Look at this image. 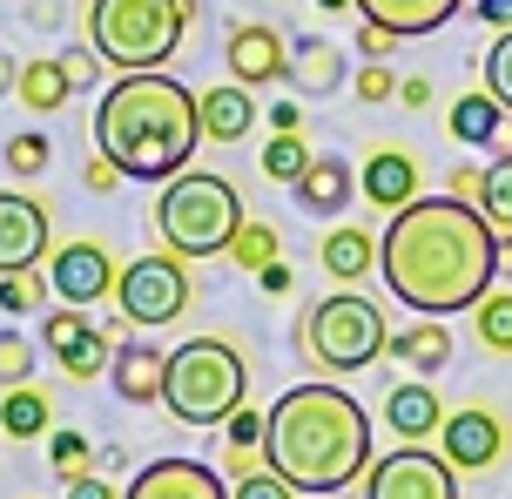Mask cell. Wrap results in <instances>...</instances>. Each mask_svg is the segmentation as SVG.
I'll use <instances>...</instances> for the list:
<instances>
[{"mask_svg":"<svg viewBox=\"0 0 512 499\" xmlns=\"http://www.w3.org/2000/svg\"><path fill=\"white\" fill-rule=\"evenodd\" d=\"M263 459L297 493H344L371 466V412L344 385H290L270 405Z\"/></svg>","mask_w":512,"mask_h":499,"instance_id":"2","label":"cell"},{"mask_svg":"<svg viewBox=\"0 0 512 499\" xmlns=\"http://www.w3.org/2000/svg\"><path fill=\"white\" fill-rule=\"evenodd\" d=\"M263 432H270V412H256V405H236L230 419H223V439L230 446H263Z\"/></svg>","mask_w":512,"mask_h":499,"instance_id":"38","label":"cell"},{"mask_svg":"<svg viewBox=\"0 0 512 499\" xmlns=\"http://www.w3.org/2000/svg\"><path fill=\"white\" fill-rule=\"evenodd\" d=\"M189 257L176 250H149V257L122 263V277H115V311L135 324V331H162V324H176L189 311Z\"/></svg>","mask_w":512,"mask_h":499,"instance_id":"8","label":"cell"},{"mask_svg":"<svg viewBox=\"0 0 512 499\" xmlns=\"http://www.w3.org/2000/svg\"><path fill=\"white\" fill-rule=\"evenodd\" d=\"M14 95L27 102V115H54V108L75 95V81L61 75V61H21V81H14Z\"/></svg>","mask_w":512,"mask_h":499,"instance_id":"27","label":"cell"},{"mask_svg":"<svg viewBox=\"0 0 512 499\" xmlns=\"http://www.w3.org/2000/svg\"><path fill=\"white\" fill-rule=\"evenodd\" d=\"M384 358L405 365L411 378H438V371L452 365V331H445L438 317H418V324H405V331L384 338Z\"/></svg>","mask_w":512,"mask_h":499,"instance_id":"19","label":"cell"},{"mask_svg":"<svg viewBox=\"0 0 512 499\" xmlns=\"http://www.w3.org/2000/svg\"><path fill=\"white\" fill-rule=\"evenodd\" d=\"M236 223H243V196H236V183L216 176V169H176V176L162 183V196H155V230H162V243L189 263L223 257L230 237H236Z\"/></svg>","mask_w":512,"mask_h":499,"instance_id":"5","label":"cell"},{"mask_svg":"<svg viewBox=\"0 0 512 499\" xmlns=\"http://www.w3.org/2000/svg\"><path fill=\"white\" fill-rule=\"evenodd\" d=\"M398 102H405V108H425V102H432V81H425V75L398 81Z\"/></svg>","mask_w":512,"mask_h":499,"instance_id":"47","label":"cell"},{"mask_svg":"<svg viewBox=\"0 0 512 499\" xmlns=\"http://www.w3.org/2000/svg\"><path fill=\"white\" fill-rule=\"evenodd\" d=\"M445 129L459 135V142H472V149H492V142L506 135V108H499L486 88H479V95H459V102H452Z\"/></svg>","mask_w":512,"mask_h":499,"instance_id":"25","label":"cell"},{"mask_svg":"<svg viewBox=\"0 0 512 499\" xmlns=\"http://www.w3.org/2000/svg\"><path fill=\"white\" fill-rule=\"evenodd\" d=\"M196 115H203L209 142H243V135L256 129V95L243 88V81H230V88H203V95H196Z\"/></svg>","mask_w":512,"mask_h":499,"instance_id":"22","label":"cell"},{"mask_svg":"<svg viewBox=\"0 0 512 499\" xmlns=\"http://www.w3.org/2000/svg\"><path fill=\"white\" fill-rule=\"evenodd\" d=\"M290 189H297V210L304 216H344L358 203V169L344 156H310V169Z\"/></svg>","mask_w":512,"mask_h":499,"instance_id":"16","label":"cell"},{"mask_svg":"<svg viewBox=\"0 0 512 499\" xmlns=\"http://www.w3.org/2000/svg\"><path fill=\"white\" fill-rule=\"evenodd\" d=\"M384 425H391V439H405V446H425V439H438V425H445L438 385H425V378L391 385V398H384Z\"/></svg>","mask_w":512,"mask_h":499,"instance_id":"17","label":"cell"},{"mask_svg":"<svg viewBox=\"0 0 512 499\" xmlns=\"http://www.w3.org/2000/svg\"><path fill=\"white\" fill-rule=\"evenodd\" d=\"M472 21H486L492 34H506L512 27V0H472Z\"/></svg>","mask_w":512,"mask_h":499,"instance_id":"45","label":"cell"},{"mask_svg":"<svg viewBox=\"0 0 512 499\" xmlns=\"http://www.w3.org/2000/svg\"><path fill=\"white\" fill-rule=\"evenodd\" d=\"M398 95V75L384 68V61H364L358 68V102H391Z\"/></svg>","mask_w":512,"mask_h":499,"instance_id":"40","label":"cell"},{"mask_svg":"<svg viewBox=\"0 0 512 499\" xmlns=\"http://www.w3.org/2000/svg\"><path fill=\"white\" fill-rule=\"evenodd\" d=\"M317 7H351V0H317Z\"/></svg>","mask_w":512,"mask_h":499,"instance_id":"52","label":"cell"},{"mask_svg":"<svg viewBox=\"0 0 512 499\" xmlns=\"http://www.w3.org/2000/svg\"><path fill=\"white\" fill-rule=\"evenodd\" d=\"M34 365H41L34 338H27V331H0V385H27Z\"/></svg>","mask_w":512,"mask_h":499,"instance_id":"33","label":"cell"},{"mask_svg":"<svg viewBox=\"0 0 512 499\" xmlns=\"http://www.w3.org/2000/svg\"><path fill=\"white\" fill-rule=\"evenodd\" d=\"M378 277L418 317L472 311L499 277V230L486 223L479 203L411 196L405 210H391L378 237Z\"/></svg>","mask_w":512,"mask_h":499,"instance_id":"1","label":"cell"},{"mask_svg":"<svg viewBox=\"0 0 512 499\" xmlns=\"http://www.w3.org/2000/svg\"><path fill=\"white\" fill-rule=\"evenodd\" d=\"M196 0H88V48L122 75H149L176 61Z\"/></svg>","mask_w":512,"mask_h":499,"instance_id":"4","label":"cell"},{"mask_svg":"<svg viewBox=\"0 0 512 499\" xmlns=\"http://www.w3.org/2000/svg\"><path fill=\"white\" fill-rule=\"evenodd\" d=\"M499 142H506V149H512V115H506V135H499Z\"/></svg>","mask_w":512,"mask_h":499,"instance_id":"51","label":"cell"},{"mask_svg":"<svg viewBox=\"0 0 512 499\" xmlns=\"http://www.w3.org/2000/svg\"><path fill=\"white\" fill-rule=\"evenodd\" d=\"M196 142H203L196 95L176 75H162V68L122 75L102 95V108H95V149L135 183H169L176 169H189Z\"/></svg>","mask_w":512,"mask_h":499,"instance_id":"3","label":"cell"},{"mask_svg":"<svg viewBox=\"0 0 512 499\" xmlns=\"http://www.w3.org/2000/svg\"><path fill=\"white\" fill-rule=\"evenodd\" d=\"M48 425H54V405L34 378H27V385H7V398H0V432H7V439H41Z\"/></svg>","mask_w":512,"mask_h":499,"instance_id":"26","label":"cell"},{"mask_svg":"<svg viewBox=\"0 0 512 499\" xmlns=\"http://www.w3.org/2000/svg\"><path fill=\"white\" fill-rule=\"evenodd\" d=\"M438 452H445L452 473H492V466L512 452L506 412H499V405H459V412H445V425H438Z\"/></svg>","mask_w":512,"mask_h":499,"instance_id":"10","label":"cell"},{"mask_svg":"<svg viewBox=\"0 0 512 499\" xmlns=\"http://www.w3.org/2000/svg\"><path fill=\"white\" fill-rule=\"evenodd\" d=\"M364 499H459V473L445 466V452L398 446L364 466Z\"/></svg>","mask_w":512,"mask_h":499,"instance_id":"9","label":"cell"},{"mask_svg":"<svg viewBox=\"0 0 512 499\" xmlns=\"http://www.w3.org/2000/svg\"><path fill=\"white\" fill-rule=\"evenodd\" d=\"M479 210H486V223L499 237H512V149L479 169Z\"/></svg>","mask_w":512,"mask_h":499,"instance_id":"28","label":"cell"},{"mask_svg":"<svg viewBox=\"0 0 512 499\" xmlns=\"http://www.w3.org/2000/svg\"><path fill=\"white\" fill-rule=\"evenodd\" d=\"M61 486H68V499H122L102 473H75V479H61Z\"/></svg>","mask_w":512,"mask_h":499,"instance_id":"42","label":"cell"},{"mask_svg":"<svg viewBox=\"0 0 512 499\" xmlns=\"http://www.w3.org/2000/svg\"><path fill=\"white\" fill-rule=\"evenodd\" d=\"M283 81H297L304 95H331L337 81H344V54H337V41H297L290 48V68H283Z\"/></svg>","mask_w":512,"mask_h":499,"instance_id":"24","label":"cell"},{"mask_svg":"<svg viewBox=\"0 0 512 499\" xmlns=\"http://www.w3.org/2000/svg\"><path fill=\"white\" fill-rule=\"evenodd\" d=\"M250 392V365L230 338H189L169 351V371H162V405L176 412L182 425H223Z\"/></svg>","mask_w":512,"mask_h":499,"instance_id":"6","label":"cell"},{"mask_svg":"<svg viewBox=\"0 0 512 499\" xmlns=\"http://www.w3.org/2000/svg\"><path fill=\"white\" fill-rule=\"evenodd\" d=\"M81 176H88V189H95V196H108V189L122 183V169H115V162H108L102 149H95V156H88V169H81Z\"/></svg>","mask_w":512,"mask_h":499,"instance_id":"43","label":"cell"},{"mask_svg":"<svg viewBox=\"0 0 512 499\" xmlns=\"http://www.w3.org/2000/svg\"><path fill=\"white\" fill-rule=\"evenodd\" d=\"M317 257H324V270H331L337 284H358V277H371V270H378V237H371L364 223H337Z\"/></svg>","mask_w":512,"mask_h":499,"instance_id":"23","label":"cell"},{"mask_svg":"<svg viewBox=\"0 0 512 499\" xmlns=\"http://www.w3.org/2000/svg\"><path fill=\"white\" fill-rule=\"evenodd\" d=\"M54 61H61V75L75 81V88H95V75L108 68V61H102L95 48H88V41H75V48H68V54H54Z\"/></svg>","mask_w":512,"mask_h":499,"instance_id":"39","label":"cell"},{"mask_svg":"<svg viewBox=\"0 0 512 499\" xmlns=\"http://www.w3.org/2000/svg\"><path fill=\"white\" fill-rule=\"evenodd\" d=\"M418 156L411 149H378V156H364V169H358V189H364V203H378L384 216L391 210H405L411 196H418Z\"/></svg>","mask_w":512,"mask_h":499,"instance_id":"18","label":"cell"},{"mask_svg":"<svg viewBox=\"0 0 512 499\" xmlns=\"http://www.w3.org/2000/svg\"><path fill=\"white\" fill-rule=\"evenodd\" d=\"M48 459H54V473H61V479H75V473H88L95 439H88V432H54V439H48Z\"/></svg>","mask_w":512,"mask_h":499,"instance_id":"37","label":"cell"},{"mask_svg":"<svg viewBox=\"0 0 512 499\" xmlns=\"http://www.w3.org/2000/svg\"><path fill=\"white\" fill-rule=\"evenodd\" d=\"M290 129H304V108H297V102H277V108H270V135H290Z\"/></svg>","mask_w":512,"mask_h":499,"instance_id":"46","label":"cell"},{"mask_svg":"<svg viewBox=\"0 0 512 499\" xmlns=\"http://www.w3.org/2000/svg\"><path fill=\"white\" fill-rule=\"evenodd\" d=\"M48 243H54L48 203H34L21 189H0V277L7 270H41Z\"/></svg>","mask_w":512,"mask_h":499,"instance_id":"13","label":"cell"},{"mask_svg":"<svg viewBox=\"0 0 512 499\" xmlns=\"http://www.w3.org/2000/svg\"><path fill=\"white\" fill-rule=\"evenodd\" d=\"M122 499H230V479L203 459H149L122 486Z\"/></svg>","mask_w":512,"mask_h":499,"instance_id":"14","label":"cell"},{"mask_svg":"<svg viewBox=\"0 0 512 499\" xmlns=\"http://www.w3.org/2000/svg\"><path fill=\"white\" fill-rule=\"evenodd\" d=\"M115 277H122V263L108 257V243H95V237L48 250V290L61 304H81V311H88V304L115 297Z\"/></svg>","mask_w":512,"mask_h":499,"instance_id":"12","label":"cell"},{"mask_svg":"<svg viewBox=\"0 0 512 499\" xmlns=\"http://www.w3.org/2000/svg\"><path fill=\"white\" fill-rule=\"evenodd\" d=\"M256 284L270 290V297H283V290L297 284V270H290V263H283V257H270V263H263V270H256Z\"/></svg>","mask_w":512,"mask_h":499,"instance_id":"44","label":"cell"},{"mask_svg":"<svg viewBox=\"0 0 512 499\" xmlns=\"http://www.w3.org/2000/svg\"><path fill=\"white\" fill-rule=\"evenodd\" d=\"M48 156H54V149H48V135H41V129L7 135V149H0L7 176H21V183H27V176H41V169H48Z\"/></svg>","mask_w":512,"mask_h":499,"instance_id":"32","label":"cell"},{"mask_svg":"<svg viewBox=\"0 0 512 499\" xmlns=\"http://www.w3.org/2000/svg\"><path fill=\"white\" fill-rule=\"evenodd\" d=\"M324 499H344V493H324Z\"/></svg>","mask_w":512,"mask_h":499,"instance_id":"53","label":"cell"},{"mask_svg":"<svg viewBox=\"0 0 512 499\" xmlns=\"http://www.w3.org/2000/svg\"><path fill=\"white\" fill-rule=\"evenodd\" d=\"M479 68H486V95L512 115V27L486 48V61H479Z\"/></svg>","mask_w":512,"mask_h":499,"instance_id":"35","label":"cell"},{"mask_svg":"<svg viewBox=\"0 0 512 499\" xmlns=\"http://www.w3.org/2000/svg\"><path fill=\"white\" fill-rule=\"evenodd\" d=\"M14 81H21V61H14V54L0 48V95H7V88H14Z\"/></svg>","mask_w":512,"mask_h":499,"instance_id":"49","label":"cell"},{"mask_svg":"<svg viewBox=\"0 0 512 499\" xmlns=\"http://www.w3.org/2000/svg\"><path fill=\"white\" fill-rule=\"evenodd\" d=\"M351 7H358L364 21L391 27V34L405 41V34H438V27L452 21L465 0H351Z\"/></svg>","mask_w":512,"mask_h":499,"instance_id":"21","label":"cell"},{"mask_svg":"<svg viewBox=\"0 0 512 499\" xmlns=\"http://www.w3.org/2000/svg\"><path fill=\"white\" fill-rule=\"evenodd\" d=\"M223 61H230V75L243 81V88H270V81H283V68H290V41H283L270 21H243V27H230Z\"/></svg>","mask_w":512,"mask_h":499,"instance_id":"15","label":"cell"},{"mask_svg":"<svg viewBox=\"0 0 512 499\" xmlns=\"http://www.w3.org/2000/svg\"><path fill=\"white\" fill-rule=\"evenodd\" d=\"M472 331H479V344L492 358H512V290H486L472 304Z\"/></svg>","mask_w":512,"mask_h":499,"instance_id":"29","label":"cell"},{"mask_svg":"<svg viewBox=\"0 0 512 499\" xmlns=\"http://www.w3.org/2000/svg\"><path fill=\"white\" fill-rule=\"evenodd\" d=\"M230 499H297V486L263 459V466H250V473H236L230 479Z\"/></svg>","mask_w":512,"mask_h":499,"instance_id":"34","label":"cell"},{"mask_svg":"<svg viewBox=\"0 0 512 499\" xmlns=\"http://www.w3.org/2000/svg\"><path fill=\"white\" fill-rule=\"evenodd\" d=\"M384 338H391L384 311L351 284L331 290V297H317V304L297 317V351H304L317 371H331V378H351V371L378 365Z\"/></svg>","mask_w":512,"mask_h":499,"instance_id":"7","label":"cell"},{"mask_svg":"<svg viewBox=\"0 0 512 499\" xmlns=\"http://www.w3.org/2000/svg\"><path fill=\"white\" fill-rule=\"evenodd\" d=\"M41 344H48V358L61 365V378H75V385H88V378L108 371V358H115V338H108L102 324H95V311H81V304H61V311L41 317Z\"/></svg>","mask_w":512,"mask_h":499,"instance_id":"11","label":"cell"},{"mask_svg":"<svg viewBox=\"0 0 512 499\" xmlns=\"http://www.w3.org/2000/svg\"><path fill=\"white\" fill-rule=\"evenodd\" d=\"M223 257H236V270H250V277H256V270H263L270 257H283V243H277V223H263V216L250 223V216H243Z\"/></svg>","mask_w":512,"mask_h":499,"instance_id":"30","label":"cell"},{"mask_svg":"<svg viewBox=\"0 0 512 499\" xmlns=\"http://www.w3.org/2000/svg\"><path fill=\"white\" fill-rule=\"evenodd\" d=\"M391 48H398V34H391V27H378V21L358 27V54H364V61H384Z\"/></svg>","mask_w":512,"mask_h":499,"instance_id":"41","label":"cell"},{"mask_svg":"<svg viewBox=\"0 0 512 499\" xmlns=\"http://www.w3.org/2000/svg\"><path fill=\"white\" fill-rule=\"evenodd\" d=\"M162 371H169V351H155L149 338L115 344V358H108V378H115V392L128 405H155L162 398Z\"/></svg>","mask_w":512,"mask_h":499,"instance_id":"20","label":"cell"},{"mask_svg":"<svg viewBox=\"0 0 512 499\" xmlns=\"http://www.w3.org/2000/svg\"><path fill=\"white\" fill-rule=\"evenodd\" d=\"M452 196H459V203H479V169H459V176H452Z\"/></svg>","mask_w":512,"mask_h":499,"instance_id":"48","label":"cell"},{"mask_svg":"<svg viewBox=\"0 0 512 499\" xmlns=\"http://www.w3.org/2000/svg\"><path fill=\"white\" fill-rule=\"evenodd\" d=\"M41 290H48V277H34V270H7V277H0V311H7V317L41 311Z\"/></svg>","mask_w":512,"mask_h":499,"instance_id":"36","label":"cell"},{"mask_svg":"<svg viewBox=\"0 0 512 499\" xmlns=\"http://www.w3.org/2000/svg\"><path fill=\"white\" fill-rule=\"evenodd\" d=\"M304 169H310V142H304L297 129H290V135H270V142H263V176H270V183L290 189L297 176H304Z\"/></svg>","mask_w":512,"mask_h":499,"instance_id":"31","label":"cell"},{"mask_svg":"<svg viewBox=\"0 0 512 499\" xmlns=\"http://www.w3.org/2000/svg\"><path fill=\"white\" fill-rule=\"evenodd\" d=\"M499 270H512V237H499Z\"/></svg>","mask_w":512,"mask_h":499,"instance_id":"50","label":"cell"}]
</instances>
